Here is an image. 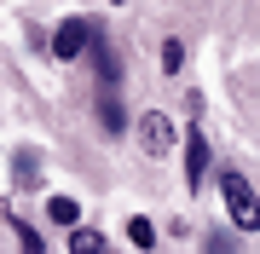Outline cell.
Here are the masks:
<instances>
[{"label": "cell", "mask_w": 260, "mask_h": 254, "mask_svg": "<svg viewBox=\"0 0 260 254\" xmlns=\"http://www.w3.org/2000/svg\"><path fill=\"white\" fill-rule=\"evenodd\" d=\"M220 197H225V214H232L237 231H260V197L249 191L243 173H225V179H220Z\"/></svg>", "instance_id": "obj_1"}, {"label": "cell", "mask_w": 260, "mask_h": 254, "mask_svg": "<svg viewBox=\"0 0 260 254\" xmlns=\"http://www.w3.org/2000/svg\"><path fill=\"white\" fill-rule=\"evenodd\" d=\"M87 35H93V23H87V18H64V23L52 29V58H58V64H70L75 52H87Z\"/></svg>", "instance_id": "obj_2"}, {"label": "cell", "mask_w": 260, "mask_h": 254, "mask_svg": "<svg viewBox=\"0 0 260 254\" xmlns=\"http://www.w3.org/2000/svg\"><path fill=\"white\" fill-rule=\"evenodd\" d=\"M168 144H174V122H168L162 110L139 116V151H145V156H162Z\"/></svg>", "instance_id": "obj_3"}, {"label": "cell", "mask_w": 260, "mask_h": 254, "mask_svg": "<svg viewBox=\"0 0 260 254\" xmlns=\"http://www.w3.org/2000/svg\"><path fill=\"white\" fill-rule=\"evenodd\" d=\"M203 173H208V139L203 127L185 133V191H203Z\"/></svg>", "instance_id": "obj_4"}, {"label": "cell", "mask_w": 260, "mask_h": 254, "mask_svg": "<svg viewBox=\"0 0 260 254\" xmlns=\"http://www.w3.org/2000/svg\"><path fill=\"white\" fill-rule=\"evenodd\" d=\"M99 127L110 133V139H116L121 127H127V110H121V98L110 93V87H104V98H99Z\"/></svg>", "instance_id": "obj_5"}, {"label": "cell", "mask_w": 260, "mask_h": 254, "mask_svg": "<svg viewBox=\"0 0 260 254\" xmlns=\"http://www.w3.org/2000/svg\"><path fill=\"white\" fill-rule=\"evenodd\" d=\"M47 220H52V226H81V202H75V197H47Z\"/></svg>", "instance_id": "obj_6"}, {"label": "cell", "mask_w": 260, "mask_h": 254, "mask_svg": "<svg viewBox=\"0 0 260 254\" xmlns=\"http://www.w3.org/2000/svg\"><path fill=\"white\" fill-rule=\"evenodd\" d=\"M70 254H110V243H104L99 231H87V226H75V231H70Z\"/></svg>", "instance_id": "obj_7"}, {"label": "cell", "mask_w": 260, "mask_h": 254, "mask_svg": "<svg viewBox=\"0 0 260 254\" xmlns=\"http://www.w3.org/2000/svg\"><path fill=\"white\" fill-rule=\"evenodd\" d=\"M127 243H133V248H150V243H156V226H150L145 214H133V220H127Z\"/></svg>", "instance_id": "obj_8"}, {"label": "cell", "mask_w": 260, "mask_h": 254, "mask_svg": "<svg viewBox=\"0 0 260 254\" xmlns=\"http://www.w3.org/2000/svg\"><path fill=\"white\" fill-rule=\"evenodd\" d=\"M12 173H18V185H35V179H41V162H35V151H23L18 162H12Z\"/></svg>", "instance_id": "obj_9"}, {"label": "cell", "mask_w": 260, "mask_h": 254, "mask_svg": "<svg viewBox=\"0 0 260 254\" xmlns=\"http://www.w3.org/2000/svg\"><path fill=\"white\" fill-rule=\"evenodd\" d=\"M162 69H168V76L185 69V47H179V41H162Z\"/></svg>", "instance_id": "obj_10"}, {"label": "cell", "mask_w": 260, "mask_h": 254, "mask_svg": "<svg viewBox=\"0 0 260 254\" xmlns=\"http://www.w3.org/2000/svg\"><path fill=\"white\" fill-rule=\"evenodd\" d=\"M208 254H232V243H225V237L214 231V237H208Z\"/></svg>", "instance_id": "obj_11"}]
</instances>
